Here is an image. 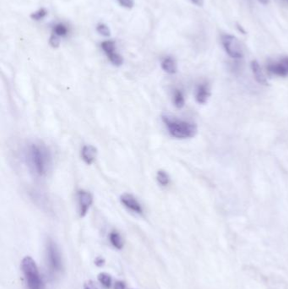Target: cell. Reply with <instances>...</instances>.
I'll return each instance as SVG.
<instances>
[{"label": "cell", "mask_w": 288, "mask_h": 289, "mask_svg": "<svg viewBox=\"0 0 288 289\" xmlns=\"http://www.w3.org/2000/svg\"><path fill=\"white\" fill-rule=\"evenodd\" d=\"M25 160L30 173L37 178L46 176L52 167V153L42 142L29 144L25 151Z\"/></svg>", "instance_id": "obj_1"}, {"label": "cell", "mask_w": 288, "mask_h": 289, "mask_svg": "<svg viewBox=\"0 0 288 289\" xmlns=\"http://www.w3.org/2000/svg\"><path fill=\"white\" fill-rule=\"evenodd\" d=\"M162 119L172 137L184 140L193 138L197 134V126L194 123L168 115H162Z\"/></svg>", "instance_id": "obj_2"}, {"label": "cell", "mask_w": 288, "mask_h": 289, "mask_svg": "<svg viewBox=\"0 0 288 289\" xmlns=\"http://www.w3.org/2000/svg\"><path fill=\"white\" fill-rule=\"evenodd\" d=\"M22 272L24 273L26 284L29 289H42L41 281L38 268L35 261L30 257L25 256L21 262Z\"/></svg>", "instance_id": "obj_3"}, {"label": "cell", "mask_w": 288, "mask_h": 289, "mask_svg": "<svg viewBox=\"0 0 288 289\" xmlns=\"http://www.w3.org/2000/svg\"><path fill=\"white\" fill-rule=\"evenodd\" d=\"M223 48L231 58L240 59L244 57V49L236 36L230 34H223L221 36Z\"/></svg>", "instance_id": "obj_4"}, {"label": "cell", "mask_w": 288, "mask_h": 289, "mask_svg": "<svg viewBox=\"0 0 288 289\" xmlns=\"http://www.w3.org/2000/svg\"><path fill=\"white\" fill-rule=\"evenodd\" d=\"M47 264L51 272L58 273L62 270V258L58 251V247L52 240L47 241Z\"/></svg>", "instance_id": "obj_5"}, {"label": "cell", "mask_w": 288, "mask_h": 289, "mask_svg": "<svg viewBox=\"0 0 288 289\" xmlns=\"http://www.w3.org/2000/svg\"><path fill=\"white\" fill-rule=\"evenodd\" d=\"M77 202L80 218H85L93 204V196L89 191L84 190H79L77 192Z\"/></svg>", "instance_id": "obj_6"}, {"label": "cell", "mask_w": 288, "mask_h": 289, "mask_svg": "<svg viewBox=\"0 0 288 289\" xmlns=\"http://www.w3.org/2000/svg\"><path fill=\"white\" fill-rule=\"evenodd\" d=\"M267 70L276 76L287 77L288 76V57L270 62L267 64Z\"/></svg>", "instance_id": "obj_7"}, {"label": "cell", "mask_w": 288, "mask_h": 289, "mask_svg": "<svg viewBox=\"0 0 288 289\" xmlns=\"http://www.w3.org/2000/svg\"><path fill=\"white\" fill-rule=\"evenodd\" d=\"M120 201L121 203L124 205V207H126L127 209L129 210V211L135 212L139 215H142L144 213L142 205L140 204V202L138 201L137 198L131 194H128V193L123 194L120 196Z\"/></svg>", "instance_id": "obj_8"}, {"label": "cell", "mask_w": 288, "mask_h": 289, "mask_svg": "<svg viewBox=\"0 0 288 289\" xmlns=\"http://www.w3.org/2000/svg\"><path fill=\"white\" fill-rule=\"evenodd\" d=\"M81 158L87 165H91L97 157V149L92 145H85L80 152Z\"/></svg>", "instance_id": "obj_9"}, {"label": "cell", "mask_w": 288, "mask_h": 289, "mask_svg": "<svg viewBox=\"0 0 288 289\" xmlns=\"http://www.w3.org/2000/svg\"><path fill=\"white\" fill-rule=\"evenodd\" d=\"M211 96V91L207 83H201L195 91V100L200 104H205Z\"/></svg>", "instance_id": "obj_10"}, {"label": "cell", "mask_w": 288, "mask_h": 289, "mask_svg": "<svg viewBox=\"0 0 288 289\" xmlns=\"http://www.w3.org/2000/svg\"><path fill=\"white\" fill-rule=\"evenodd\" d=\"M251 69H252L253 74L255 75V78H256L257 82L260 83L261 85H268L267 77H266V75L264 74L263 70L261 69L260 63H259L257 61H252V63H251Z\"/></svg>", "instance_id": "obj_11"}, {"label": "cell", "mask_w": 288, "mask_h": 289, "mask_svg": "<svg viewBox=\"0 0 288 289\" xmlns=\"http://www.w3.org/2000/svg\"><path fill=\"white\" fill-rule=\"evenodd\" d=\"M161 66H162V69H163V71L169 74H176L177 71H178V66H177V63H176L175 59H174L173 57H171V56L165 57V58L162 59Z\"/></svg>", "instance_id": "obj_12"}, {"label": "cell", "mask_w": 288, "mask_h": 289, "mask_svg": "<svg viewBox=\"0 0 288 289\" xmlns=\"http://www.w3.org/2000/svg\"><path fill=\"white\" fill-rule=\"evenodd\" d=\"M173 104L177 108H182L184 107V104H185L184 95L182 92V91H180L179 89H176L173 91Z\"/></svg>", "instance_id": "obj_13"}, {"label": "cell", "mask_w": 288, "mask_h": 289, "mask_svg": "<svg viewBox=\"0 0 288 289\" xmlns=\"http://www.w3.org/2000/svg\"><path fill=\"white\" fill-rule=\"evenodd\" d=\"M109 240L113 247H115L118 250H121L124 247V242L121 238L120 234L118 232L113 230L109 234Z\"/></svg>", "instance_id": "obj_14"}, {"label": "cell", "mask_w": 288, "mask_h": 289, "mask_svg": "<svg viewBox=\"0 0 288 289\" xmlns=\"http://www.w3.org/2000/svg\"><path fill=\"white\" fill-rule=\"evenodd\" d=\"M101 47H102V51L105 52V54L107 55V57L112 55V54L117 52L116 42L113 40H107V41H102Z\"/></svg>", "instance_id": "obj_15"}, {"label": "cell", "mask_w": 288, "mask_h": 289, "mask_svg": "<svg viewBox=\"0 0 288 289\" xmlns=\"http://www.w3.org/2000/svg\"><path fill=\"white\" fill-rule=\"evenodd\" d=\"M52 34H54L59 37H65L69 34V28L67 27V25H64L63 23H58V24L53 25Z\"/></svg>", "instance_id": "obj_16"}, {"label": "cell", "mask_w": 288, "mask_h": 289, "mask_svg": "<svg viewBox=\"0 0 288 289\" xmlns=\"http://www.w3.org/2000/svg\"><path fill=\"white\" fill-rule=\"evenodd\" d=\"M157 180L162 187H167L170 184V177L164 170H159L157 172Z\"/></svg>", "instance_id": "obj_17"}, {"label": "cell", "mask_w": 288, "mask_h": 289, "mask_svg": "<svg viewBox=\"0 0 288 289\" xmlns=\"http://www.w3.org/2000/svg\"><path fill=\"white\" fill-rule=\"evenodd\" d=\"M97 278H98V281L100 282V284H102L105 288L109 289L112 285V278L109 274L106 273H100Z\"/></svg>", "instance_id": "obj_18"}, {"label": "cell", "mask_w": 288, "mask_h": 289, "mask_svg": "<svg viewBox=\"0 0 288 289\" xmlns=\"http://www.w3.org/2000/svg\"><path fill=\"white\" fill-rule=\"evenodd\" d=\"M107 58L109 59L112 64L116 67L121 66L124 63V58L118 52H116L115 53H113L112 55L108 56Z\"/></svg>", "instance_id": "obj_19"}, {"label": "cell", "mask_w": 288, "mask_h": 289, "mask_svg": "<svg viewBox=\"0 0 288 289\" xmlns=\"http://www.w3.org/2000/svg\"><path fill=\"white\" fill-rule=\"evenodd\" d=\"M47 11L46 8H39L38 10L36 11L33 12L30 14V17L33 20H36V21H39V20H41L43 19L45 17L47 16Z\"/></svg>", "instance_id": "obj_20"}, {"label": "cell", "mask_w": 288, "mask_h": 289, "mask_svg": "<svg viewBox=\"0 0 288 289\" xmlns=\"http://www.w3.org/2000/svg\"><path fill=\"white\" fill-rule=\"evenodd\" d=\"M96 31L105 37H109L111 36V30L109 27L103 23H99L98 25H96Z\"/></svg>", "instance_id": "obj_21"}, {"label": "cell", "mask_w": 288, "mask_h": 289, "mask_svg": "<svg viewBox=\"0 0 288 289\" xmlns=\"http://www.w3.org/2000/svg\"><path fill=\"white\" fill-rule=\"evenodd\" d=\"M49 45L53 48H58L60 46V37L52 34L49 38Z\"/></svg>", "instance_id": "obj_22"}, {"label": "cell", "mask_w": 288, "mask_h": 289, "mask_svg": "<svg viewBox=\"0 0 288 289\" xmlns=\"http://www.w3.org/2000/svg\"><path fill=\"white\" fill-rule=\"evenodd\" d=\"M118 3L125 8H132L134 7V0H118Z\"/></svg>", "instance_id": "obj_23"}, {"label": "cell", "mask_w": 288, "mask_h": 289, "mask_svg": "<svg viewBox=\"0 0 288 289\" xmlns=\"http://www.w3.org/2000/svg\"><path fill=\"white\" fill-rule=\"evenodd\" d=\"M84 289H98L93 282L88 281L84 284Z\"/></svg>", "instance_id": "obj_24"}, {"label": "cell", "mask_w": 288, "mask_h": 289, "mask_svg": "<svg viewBox=\"0 0 288 289\" xmlns=\"http://www.w3.org/2000/svg\"><path fill=\"white\" fill-rule=\"evenodd\" d=\"M105 260L102 257H96V260H95V265L97 266V267H101L102 266H104Z\"/></svg>", "instance_id": "obj_25"}, {"label": "cell", "mask_w": 288, "mask_h": 289, "mask_svg": "<svg viewBox=\"0 0 288 289\" xmlns=\"http://www.w3.org/2000/svg\"><path fill=\"white\" fill-rule=\"evenodd\" d=\"M114 289H125V284L124 282L118 281L116 282Z\"/></svg>", "instance_id": "obj_26"}, {"label": "cell", "mask_w": 288, "mask_h": 289, "mask_svg": "<svg viewBox=\"0 0 288 289\" xmlns=\"http://www.w3.org/2000/svg\"><path fill=\"white\" fill-rule=\"evenodd\" d=\"M190 1L198 7H202L204 5V0H190Z\"/></svg>", "instance_id": "obj_27"}, {"label": "cell", "mask_w": 288, "mask_h": 289, "mask_svg": "<svg viewBox=\"0 0 288 289\" xmlns=\"http://www.w3.org/2000/svg\"><path fill=\"white\" fill-rule=\"evenodd\" d=\"M258 1L260 2V3L264 4V5H267V4H268L270 2V0H258Z\"/></svg>", "instance_id": "obj_28"}, {"label": "cell", "mask_w": 288, "mask_h": 289, "mask_svg": "<svg viewBox=\"0 0 288 289\" xmlns=\"http://www.w3.org/2000/svg\"><path fill=\"white\" fill-rule=\"evenodd\" d=\"M282 3H284L285 5L288 6V0H280Z\"/></svg>", "instance_id": "obj_29"}]
</instances>
